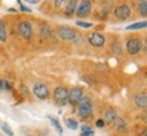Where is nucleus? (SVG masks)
I'll return each instance as SVG.
<instances>
[{
  "mask_svg": "<svg viewBox=\"0 0 147 136\" xmlns=\"http://www.w3.org/2000/svg\"><path fill=\"white\" fill-rule=\"evenodd\" d=\"M65 125L68 127L69 129H76L78 128V121L74 120V118H68V120H65Z\"/></svg>",
  "mask_w": 147,
  "mask_h": 136,
  "instance_id": "obj_19",
  "label": "nucleus"
},
{
  "mask_svg": "<svg viewBox=\"0 0 147 136\" xmlns=\"http://www.w3.org/2000/svg\"><path fill=\"white\" fill-rule=\"evenodd\" d=\"M19 4H21V10H22V11H26V12H30V11H32L30 8H27L26 5H23V4H22L21 1H19Z\"/></svg>",
  "mask_w": 147,
  "mask_h": 136,
  "instance_id": "obj_26",
  "label": "nucleus"
},
{
  "mask_svg": "<svg viewBox=\"0 0 147 136\" xmlns=\"http://www.w3.org/2000/svg\"><path fill=\"white\" fill-rule=\"evenodd\" d=\"M78 110L80 117H89L93 114V104L90 102L89 98H82L78 102Z\"/></svg>",
  "mask_w": 147,
  "mask_h": 136,
  "instance_id": "obj_2",
  "label": "nucleus"
},
{
  "mask_svg": "<svg viewBox=\"0 0 147 136\" xmlns=\"http://www.w3.org/2000/svg\"><path fill=\"white\" fill-rule=\"evenodd\" d=\"M76 7H78V3L75 1V0H71V1H68L67 3V5H65V8H64V12H65V15H74L75 14V11H76Z\"/></svg>",
  "mask_w": 147,
  "mask_h": 136,
  "instance_id": "obj_13",
  "label": "nucleus"
},
{
  "mask_svg": "<svg viewBox=\"0 0 147 136\" xmlns=\"http://www.w3.org/2000/svg\"><path fill=\"white\" fill-rule=\"evenodd\" d=\"M117 117H119V114H117L116 109L109 108V109L105 112V116H104V123H113Z\"/></svg>",
  "mask_w": 147,
  "mask_h": 136,
  "instance_id": "obj_12",
  "label": "nucleus"
},
{
  "mask_svg": "<svg viewBox=\"0 0 147 136\" xmlns=\"http://www.w3.org/2000/svg\"><path fill=\"white\" fill-rule=\"evenodd\" d=\"M139 12L143 16L147 15V1H140V4H139Z\"/></svg>",
  "mask_w": 147,
  "mask_h": 136,
  "instance_id": "obj_21",
  "label": "nucleus"
},
{
  "mask_svg": "<svg viewBox=\"0 0 147 136\" xmlns=\"http://www.w3.org/2000/svg\"><path fill=\"white\" fill-rule=\"evenodd\" d=\"M147 26V22L143 21V22H136V23H134V25H129V26H127L125 29L127 30H139V29H144Z\"/></svg>",
  "mask_w": 147,
  "mask_h": 136,
  "instance_id": "obj_15",
  "label": "nucleus"
},
{
  "mask_svg": "<svg viewBox=\"0 0 147 136\" xmlns=\"http://www.w3.org/2000/svg\"><path fill=\"white\" fill-rule=\"evenodd\" d=\"M83 98V90L80 87H72L68 91V102L72 105H78V102Z\"/></svg>",
  "mask_w": 147,
  "mask_h": 136,
  "instance_id": "obj_6",
  "label": "nucleus"
},
{
  "mask_svg": "<svg viewBox=\"0 0 147 136\" xmlns=\"http://www.w3.org/2000/svg\"><path fill=\"white\" fill-rule=\"evenodd\" d=\"M90 12H91V1L89 0H83V1H80L79 5L76 7V15L78 16H87L90 15Z\"/></svg>",
  "mask_w": 147,
  "mask_h": 136,
  "instance_id": "obj_9",
  "label": "nucleus"
},
{
  "mask_svg": "<svg viewBox=\"0 0 147 136\" xmlns=\"http://www.w3.org/2000/svg\"><path fill=\"white\" fill-rule=\"evenodd\" d=\"M115 15L117 19L125 21V19H128V18L131 16V8H129L127 4H121V5H119V7L115 8Z\"/></svg>",
  "mask_w": 147,
  "mask_h": 136,
  "instance_id": "obj_7",
  "label": "nucleus"
},
{
  "mask_svg": "<svg viewBox=\"0 0 147 136\" xmlns=\"http://www.w3.org/2000/svg\"><path fill=\"white\" fill-rule=\"evenodd\" d=\"M113 50H115V53H120V52H121L120 44H117V42H115V44H113Z\"/></svg>",
  "mask_w": 147,
  "mask_h": 136,
  "instance_id": "obj_24",
  "label": "nucleus"
},
{
  "mask_svg": "<svg viewBox=\"0 0 147 136\" xmlns=\"http://www.w3.org/2000/svg\"><path fill=\"white\" fill-rule=\"evenodd\" d=\"M104 124H105V123H104V120H98V121H97V127H98V128H102V127H104Z\"/></svg>",
  "mask_w": 147,
  "mask_h": 136,
  "instance_id": "obj_27",
  "label": "nucleus"
},
{
  "mask_svg": "<svg viewBox=\"0 0 147 136\" xmlns=\"http://www.w3.org/2000/svg\"><path fill=\"white\" fill-rule=\"evenodd\" d=\"M89 42L91 46L101 48V46H104V44H105V38H104V36H101L100 33L94 32L89 34Z\"/></svg>",
  "mask_w": 147,
  "mask_h": 136,
  "instance_id": "obj_10",
  "label": "nucleus"
},
{
  "mask_svg": "<svg viewBox=\"0 0 147 136\" xmlns=\"http://www.w3.org/2000/svg\"><path fill=\"white\" fill-rule=\"evenodd\" d=\"M115 121H116V127H117V129H120V131H124V129L127 128V123L123 120V118L117 117Z\"/></svg>",
  "mask_w": 147,
  "mask_h": 136,
  "instance_id": "obj_17",
  "label": "nucleus"
},
{
  "mask_svg": "<svg viewBox=\"0 0 147 136\" xmlns=\"http://www.w3.org/2000/svg\"><path fill=\"white\" fill-rule=\"evenodd\" d=\"M76 25H78L79 27H86V29H89V27L93 26V23H90V22H82V21H78Z\"/></svg>",
  "mask_w": 147,
  "mask_h": 136,
  "instance_id": "obj_23",
  "label": "nucleus"
},
{
  "mask_svg": "<svg viewBox=\"0 0 147 136\" xmlns=\"http://www.w3.org/2000/svg\"><path fill=\"white\" fill-rule=\"evenodd\" d=\"M82 136H94V132H84L82 133Z\"/></svg>",
  "mask_w": 147,
  "mask_h": 136,
  "instance_id": "obj_28",
  "label": "nucleus"
},
{
  "mask_svg": "<svg viewBox=\"0 0 147 136\" xmlns=\"http://www.w3.org/2000/svg\"><path fill=\"white\" fill-rule=\"evenodd\" d=\"M19 33L21 36L25 38V40H30L33 37V26L30 22L23 21L19 23Z\"/></svg>",
  "mask_w": 147,
  "mask_h": 136,
  "instance_id": "obj_8",
  "label": "nucleus"
},
{
  "mask_svg": "<svg viewBox=\"0 0 147 136\" xmlns=\"http://www.w3.org/2000/svg\"><path fill=\"white\" fill-rule=\"evenodd\" d=\"M127 46V52L129 53V55H138V53H140V50L143 49V44L140 40H138V38H129L125 44Z\"/></svg>",
  "mask_w": 147,
  "mask_h": 136,
  "instance_id": "obj_5",
  "label": "nucleus"
},
{
  "mask_svg": "<svg viewBox=\"0 0 147 136\" xmlns=\"http://www.w3.org/2000/svg\"><path fill=\"white\" fill-rule=\"evenodd\" d=\"M33 94L36 95L38 100H48L49 98V89L47 84L38 82L33 86Z\"/></svg>",
  "mask_w": 147,
  "mask_h": 136,
  "instance_id": "obj_3",
  "label": "nucleus"
},
{
  "mask_svg": "<svg viewBox=\"0 0 147 136\" xmlns=\"http://www.w3.org/2000/svg\"><path fill=\"white\" fill-rule=\"evenodd\" d=\"M84 132H93V129L89 125H83L82 127V133H84Z\"/></svg>",
  "mask_w": 147,
  "mask_h": 136,
  "instance_id": "obj_25",
  "label": "nucleus"
},
{
  "mask_svg": "<svg viewBox=\"0 0 147 136\" xmlns=\"http://www.w3.org/2000/svg\"><path fill=\"white\" fill-rule=\"evenodd\" d=\"M0 127H1V129L4 131V133L5 135H8V136H14V132H12V129L10 128V125L8 124H5V123H0Z\"/></svg>",
  "mask_w": 147,
  "mask_h": 136,
  "instance_id": "obj_18",
  "label": "nucleus"
},
{
  "mask_svg": "<svg viewBox=\"0 0 147 136\" xmlns=\"http://www.w3.org/2000/svg\"><path fill=\"white\" fill-rule=\"evenodd\" d=\"M56 36L64 41H74V40H76L78 33L68 26H59L56 30Z\"/></svg>",
  "mask_w": 147,
  "mask_h": 136,
  "instance_id": "obj_1",
  "label": "nucleus"
},
{
  "mask_svg": "<svg viewBox=\"0 0 147 136\" xmlns=\"http://www.w3.org/2000/svg\"><path fill=\"white\" fill-rule=\"evenodd\" d=\"M49 120L52 121V124H53V127L57 129V132H59V135L61 136L63 135V129H61V127H60V124H59V121L56 120V118H53V117H49Z\"/></svg>",
  "mask_w": 147,
  "mask_h": 136,
  "instance_id": "obj_20",
  "label": "nucleus"
},
{
  "mask_svg": "<svg viewBox=\"0 0 147 136\" xmlns=\"http://www.w3.org/2000/svg\"><path fill=\"white\" fill-rule=\"evenodd\" d=\"M134 101H135V105L136 106H139V108H146L147 106V97H146V93H139V94L135 95V98H134Z\"/></svg>",
  "mask_w": 147,
  "mask_h": 136,
  "instance_id": "obj_11",
  "label": "nucleus"
},
{
  "mask_svg": "<svg viewBox=\"0 0 147 136\" xmlns=\"http://www.w3.org/2000/svg\"><path fill=\"white\" fill-rule=\"evenodd\" d=\"M0 90H11V84L5 79H0Z\"/></svg>",
  "mask_w": 147,
  "mask_h": 136,
  "instance_id": "obj_22",
  "label": "nucleus"
},
{
  "mask_svg": "<svg viewBox=\"0 0 147 136\" xmlns=\"http://www.w3.org/2000/svg\"><path fill=\"white\" fill-rule=\"evenodd\" d=\"M0 41H7V30H5V25L3 21H0Z\"/></svg>",
  "mask_w": 147,
  "mask_h": 136,
  "instance_id": "obj_16",
  "label": "nucleus"
},
{
  "mask_svg": "<svg viewBox=\"0 0 147 136\" xmlns=\"http://www.w3.org/2000/svg\"><path fill=\"white\" fill-rule=\"evenodd\" d=\"M53 97H55V101H56L57 105H65L68 102V90L65 89V87L59 86V87L55 89Z\"/></svg>",
  "mask_w": 147,
  "mask_h": 136,
  "instance_id": "obj_4",
  "label": "nucleus"
},
{
  "mask_svg": "<svg viewBox=\"0 0 147 136\" xmlns=\"http://www.w3.org/2000/svg\"><path fill=\"white\" fill-rule=\"evenodd\" d=\"M38 33H40V36L42 38H51L52 37V30H51V27L48 25H41L40 29H38Z\"/></svg>",
  "mask_w": 147,
  "mask_h": 136,
  "instance_id": "obj_14",
  "label": "nucleus"
}]
</instances>
